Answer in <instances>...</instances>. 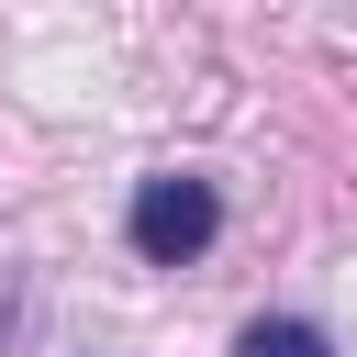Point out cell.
<instances>
[{"instance_id":"1","label":"cell","mask_w":357,"mask_h":357,"mask_svg":"<svg viewBox=\"0 0 357 357\" xmlns=\"http://www.w3.org/2000/svg\"><path fill=\"white\" fill-rule=\"evenodd\" d=\"M123 234H134V257L145 268H190L212 234H223V201H212V178H145L134 190V212H123Z\"/></svg>"},{"instance_id":"2","label":"cell","mask_w":357,"mask_h":357,"mask_svg":"<svg viewBox=\"0 0 357 357\" xmlns=\"http://www.w3.org/2000/svg\"><path fill=\"white\" fill-rule=\"evenodd\" d=\"M234 357H335V335L301 324V312H257V324L234 335Z\"/></svg>"}]
</instances>
